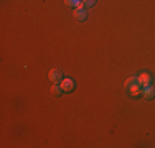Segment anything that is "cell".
Wrapping results in <instances>:
<instances>
[{
  "mask_svg": "<svg viewBox=\"0 0 155 148\" xmlns=\"http://www.w3.org/2000/svg\"><path fill=\"white\" fill-rule=\"evenodd\" d=\"M142 97L147 99V101H150V99L155 97V87L152 86V84L147 86V87H142Z\"/></svg>",
  "mask_w": 155,
  "mask_h": 148,
  "instance_id": "5",
  "label": "cell"
},
{
  "mask_svg": "<svg viewBox=\"0 0 155 148\" xmlns=\"http://www.w3.org/2000/svg\"><path fill=\"white\" fill-rule=\"evenodd\" d=\"M83 5L86 7V8H91V7L96 5V0H83Z\"/></svg>",
  "mask_w": 155,
  "mask_h": 148,
  "instance_id": "10",
  "label": "cell"
},
{
  "mask_svg": "<svg viewBox=\"0 0 155 148\" xmlns=\"http://www.w3.org/2000/svg\"><path fill=\"white\" fill-rule=\"evenodd\" d=\"M127 91H129V94H130L132 97H137V95H142V86L139 84V81L134 84V86H130V87H129Z\"/></svg>",
  "mask_w": 155,
  "mask_h": 148,
  "instance_id": "6",
  "label": "cell"
},
{
  "mask_svg": "<svg viewBox=\"0 0 155 148\" xmlns=\"http://www.w3.org/2000/svg\"><path fill=\"white\" fill-rule=\"evenodd\" d=\"M137 81H139V84L142 87H147V86H150V84H152V74L142 72V74H139V76H137Z\"/></svg>",
  "mask_w": 155,
  "mask_h": 148,
  "instance_id": "3",
  "label": "cell"
},
{
  "mask_svg": "<svg viewBox=\"0 0 155 148\" xmlns=\"http://www.w3.org/2000/svg\"><path fill=\"white\" fill-rule=\"evenodd\" d=\"M137 82V76H130V77H127V79H125V89H129L130 86H134V84Z\"/></svg>",
  "mask_w": 155,
  "mask_h": 148,
  "instance_id": "9",
  "label": "cell"
},
{
  "mask_svg": "<svg viewBox=\"0 0 155 148\" xmlns=\"http://www.w3.org/2000/svg\"><path fill=\"white\" fill-rule=\"evenodd\" d=\"M48 79H50L53 84H61V81L64 79V72H63L61 69H58V68H53V69H50V72H48Z\"/></svg>",
  "mask_w": 155,
  "mask_h": 148,
  "instance_id": "1",
  "label": "cell"
},
{
  "mask_svg": "<svg viewBox=\"0 0 155 148\" xmlns=\"http://www.w3.org/2000/svg\"><path fill=\"white\" fill-rule=\"evenodd\" d=\"M51 92H53V95H56V97H60V95L63 94V87H61V84H53V87H51Z\"/></svg>",
  "mask_w": 155,
  "mask_h": 148,
  "instance_id": "8",
  "label": "cell"
},
{
  "mask_svg": "<svg viewBox=\"0 0 155 148\" xmlns=\"http://www.w3.org/2000/svg\"><path fill=\"white\" fill-rule=\"evenodd\" d=\"M64 5L69 8H78V7L83 5V0H64Z\"/></svg>",
  "mask_w": 155,
  "mask_h": 148,
  "instance_id": "7",
  "label": "cell"
},
{
  "mask_svg": "<svg viewBox=\"0 0 155 148\" xmlns=\"http://www.w3.org/2000/svg\"><path fill=\"white\" fill-rule=\"evenodd\" d=\"M61 87H63V91H64V92H73V91H74V87H76V84H74V81H73V79L64 77V79L61 81Z\"/></svg>",
  "mask_w": 155,
  "mask_h": 148,
  "instance_id": "4",
  "label": "cell"
},
{
  "mask_svg": "<svg viewBox=\"0 0 155 148\" xmlns=\"http://www.w3.org/2000/svg\"><path fill=\"white\" fill-rule=\"evenodd\" d=\"M74 18L78 21H86L87 20V10L84 5L78 7V8H74Z\"/></svg>",
  "mask_w": 155,
  "mask_h": 148,
  "instance_id": "2",
  "label": "cell"
}]
</instances>
